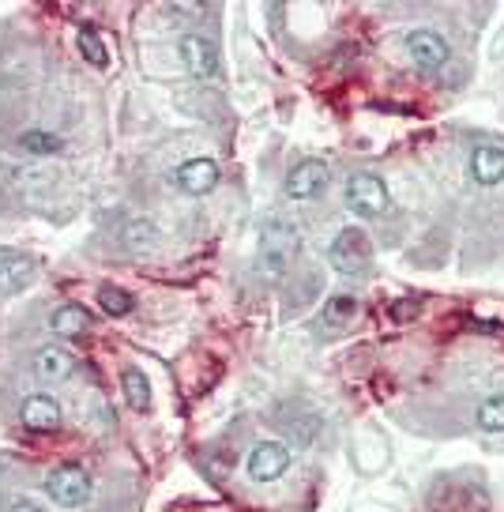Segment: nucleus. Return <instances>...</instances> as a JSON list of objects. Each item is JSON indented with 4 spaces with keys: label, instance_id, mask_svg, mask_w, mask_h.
I'll list each match as a JSON object with an SVG mask.
<instances>
[{
    "label": "nucleus",
    "instance_id": "20e7f679",
    "mask_svg": "<svg viewBox=\"0 0 504 512\" xmlns=\"http://www.w3.org/2000/svg\"><path fill=\"white\" fill-rule=\"evenodd\" d=\"M343 204H347V211L362 215V219H380V215L388 211V204H392V196H388L384 177L369 174V170H358V174L347 181Z\"/></svg>",
    "mask_w": 504,
    "mask_h": 512
},
{
    "label": "nucleus",
    "instance_id": "9d476101",
    "mask_svg": "<svg viewBox=\"0 0 504 512\" xmlns=\"http://www.w3.org/2000/svg\"><path fill=\"white\" fill-rule=\"evenodd\" d=\"M38 279V264L27 253L0 249V294H23Z\"/></svg>",
    "mask_w": 504,
    "mask_h": 512
},
{
    "label": "nucleus",
    "instance_id": "6ab92c4d",
    "mask_svg": "<svg viewBox=\"0 0 504 512\" xmlns=\"http://www.w3.org/2000/svg\"><path fill=\"white\" fill-rule=\"evenodd\" d=\"M64 140L57 132H46V128H31V132H23L19 136V151H27V155H61Z\"/></svg>",
    "mask_w": 504,
    "mask_h": 512
},
{
    "label": "nucleus",
    "instance_id": "f257e3e1",
    "mask_svg": "<svg viewBox=\"0 0 504 512\" xmlns=\"http://www.w3.org/2000/svg\"><path fill=\"white\" fill-rule=\"evenodd\" d=\"M301 238L294 223H286L283 215H268L260 223V253H256V268L268 283H283L294 260H298Z\"/></svg>",
    "mask_w": 504,
    "mask_h": 512
},
{
    "label": "nucleus",
    "instance_id": "1a4fd4ad",
    "mask_svg": "<svg viewBox=\"0 0 504 512\" xmlns=\"http://www.w3.org/2000/svg\"><path fill=\"white\" fill-rule=\"evenodd\" d=\"M407 53L422 72H441L444 64H448V57H452V46H448V38L441 31L422 27V31H414L407 38Z\"/></svg>",
    "mask_w": 504,
    "mask_h": 512
},
{
    "label": "nucleus",
    "instance_id": "2eb2a0df",
    "mask_svg": "<svg viewBox=\"0 0 504 512\" xmlns=\"http://www.w3.org/2000/svg\"><path fill=\"white\" fill-rule=\"evenodd\" d=\"M49 328L57 332V336H87L91 332V313L83 309V305H57L53 309V317H49Z\"/></svg>",
    "mask_w": 504,
    "mask_h": 512
},
{
    "label": "nucleus",
    "instance_id": "5701e85b",
    "mask_svg": "<svg viewBox=\"0 0 504 512\" xmlns=\"http://www.w3.org/2000/svg\"><path fill=\"white\" fill-rule=\"evenodd\" d=\"M8 512H42V509H38L34 501H12V505H8Z\"/></svg>",
    "mask_w": 504,
    "mask_h": 512
},
{
    "label": "nucleus",
    "instance_id": "39448f33",
    "mask_svg": "<svg viewBox=\"0 0 504 512\" xmlns=\"http://www.w3.org/2000/svg\"><path fill=\"white\" fill-rule=\"evenodd\" d=\"M177 57L181 64L189 68L196 80H215L222 72V57H219V46L200 31H185L181 34V42H177Z\"/></svg>",
    "mask_w": 504,
    "mask_h": 512
},
{
    "label": "nucleus",
    "instance_id": "4be33fe9",
    "mask_svg": "<svg viewBox=\"0 0 504 512\" xmlns=\"http://www.w3.org/2000/svg\"><path fill=\"white\" fill-rule=\"evenodd\" d=\"M474 422H478V430L486 433H504V396H489V400L478 403Z\"/></svg>",
    "mask_w": 504,
    "mask_h": 512
},
{
    "label": "nucleus",
    "instance_id": "9b49d317",
    "mask_svg": "<svg viewBox=\"0 0 504 512\" xmlns=\"http://www.w3.org/2000/svg\"><path fill=\"white\" fill-rule=\"evenodd\" d=\"M19 422L27 426V430L34 433H53L61 430V403L53 400V396H46V392H34V396H27L23 400V407H19Z\"/></svg>",
    "mask_w": 504,
    "mask_h": 512
},
{
    "label": "nucleus",
    "instance_id": "f3484780",
    "mask_svg": "<svg viewBox=\"0 0 504 512\" xmlns=\"http://www.w3.org/2000/svg\"><path fill=\"white\" fill-rule=\"evenodd\" d=\"M121 392H125V400L132 411H151V381H147V373L136 366H128L121 373Z\"/></svg>",
    "mask_w": 504,
    "mask_h": 512
},
{
    "label": "nucleus",
    "instance_id": "4468645a",
    "mask_svg": "<svg viewBox=\"0 0 504 512\" xmlns=\"http://www.w3.org/2000/svg\"><path fill=\"white\" fill-rule=\"evenodd\" d=\"M471 177L478 181V185H486V189L501 185L504 181V147H497V144L474 147L471 151Z\"/></svg>",
    "mask_w": 504,
    "mask_h": 512
},
{
    "label": "nucleus",
    "instance_id": "412c9836",
    "mask_svg": "<svg viewBox=\"0 0 504 512\" xmlns=\"http://www.w3.org/2000/svg\"><path fill=\"white\" fill-rule=\"evenodd\" d=\"M98 305H102V313L106 317H128L132 309H136V298L128 294V290H121V287H98Z\"/></svg>",
    "mask_w": 504,
    "mask_h": 512
},
{
    "label": "nucleus",
    "instance_id": "6e6552de",
    "mask_svg": "<svg viewBox=\"0 0 504 512\" xmlns=\"http://www.w3.org/2000/svg\"><path fill=\"white\" fill-rule=\"evenodd\" d=\"M294 464V452L286 441H260V445L249 452V479L252 482H275L283 479Z\"/></svg>",
    "mask_w": 504,
    "mask_h": 512
},
{
    "label": "nucleus",
    "instance_id": "aec40b11",
    "mask_svg": "<svg viewBox=\"0 0 504 512\" xmlns=\"http://www.w3.org/2000/svg\"><path fill=\"white\" fill-rule=\"evenodd\" d=\"M76 46L87 64H95V68H106V64H110V49H106V42H102V34H98L95 27H79Z\"/></svg>",
    "mask_w": 504,
    "mask_h": 512
},
{
    "label": "nucleus",
    "instance_id": "a211bd4d",
    "mask_svg": "<svg viewBox=\"0 0 504 512\" xmlns=\"http://www.w3.org/2000/svg\"><path fill=\"white\" fill-rule=\"evenodd\" d=\"M158 241H162V230H158L151 219H128L125 230H121V245H125V249H136V253L155 249Z\"/></svg>",
    "mask_w": 504,
    "mask_h": 512
},
{
    "label": "nucleus",
    "instance_id": "423d86ee",
    "mask_svg": "<svg viewBox=\"0 0 504 512\" xmlns=\"http://www.w3.org/2000/svg\"><path fill=\"white\" fill-rule=\"evenodd\" d=\"M271 418L279 422V430L294 441V445H316L320 437H324V422L316 411H309L305 403H275L271 407Z\"/></svg>",
    "mask_w": 504,
    "mask_h": 512
},
{
    "label": "nucleus",
    "instance_id": "dca6fc26",
    "mask_svg": "<svg viewBox=\"0 0 504 512\" xmlns=\"http://www.w3.org/2000/svg\"><path fill=\"white\" fill-rule=\"evenodd\" d=\"M358 313V298L354 294H331L324 309H320V324L328 328V332H339V328H347L350 320Z\"/></svg>",
    "mask_w": 504,
    "mask_h": 512
},
{
    "label": "nucleus",
    "instance_id": "7ed1b4c3",
    "mask_svg": "<svg viewBox=\"0 0 504 512\" xmlns=\"http://www.w3.org/2000/svg\"><path fill=\"white\" fill-rule=\"evenodd\" d=\"M46 494L53 505H61V509H83L91 497H95V482L91 475L76 464H61L49 471L46 479Z\"/></svg>",
    "mask_w": 504,
    "mask_h": 512
},
{
    "label": "nucleus",
    "instance_id": "ddd939ff",
    "mask_svg": "<svg viewBox=\"0 0 504 512\" xmlns=\"http://www.w3.org/2000/svg\"><path fill=\"white\" fill-rule=\"evenodd\" d=\"M76 358L64 351V347H42V351H34V373L42 377L46 384H61V381H68L72 373H76Z\"/></svg>",
    "mask_w": 504,
    "mask_h": 512
},
{
    "label": "nucleus",
    "instance_id": "0eeeda50",
    "mask_svg": "<svg viewBox=\"0 0 504 512\" xmlns=\"http://www.w3.org/2000/svg\"><path fill=\"white\" fill-rule=\"evenodd\" d=\"M331 185V170L324 159H301L298 166H290V174L283 181V192L290 200H316L324 196V189Z\"/></svg>",
    "mask_w": 504,
    "mask_h": 512
},
{
    "label": "nucleus",
    "instance_id": "f03ea898",
    "mask_svg": "<svg viewBox=\"0 0 504 512\" xmlns=\"http://www.w3.org/2000/svg\"><path fill=\"white\" fill-rule=\"evenodd\" d=\"M328 264L339 275H347V279H365L369 268H373V249H369L365 230H358V226L339 230L335 241L328 245Z\"/></svg>",
    "mask_w": 504,
    "mask_h": 512
},
{
    "label": "nucleus",
    "instance_id": "f8f14e48",
    "mask_svg": "<svg viewBox=\"0 0 504 512\" xmlns=\"http://www.w3.org/2000/svg\"><path fill=\"white\" fill-rule=\"evenodd\" d=\"M174 181L181 192L189 196H207V192L219 185V162L215 159H189L174 170Z\"/></svg>",
    "mask_w": 504,
    "mask_h": 512
}]
</instances>
